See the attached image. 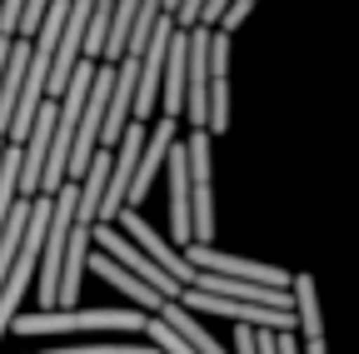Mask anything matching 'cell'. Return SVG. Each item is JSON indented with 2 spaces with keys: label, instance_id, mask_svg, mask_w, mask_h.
Here are the masks:
<instances>
[{
  "label": "cell",
  "instance_id": "cell-1",
  "mask_svg": "<svg viewBox=\"0 0 359 354\" xmlns=\"http://www.w3.org/2000/svg\"><path fill=\"white\" fill-rule=\"evenodd\" d=\"M15 334L45 339V334H145V309H80V304H55V309H35V315L11 320Z\"/></svg>",
  "mask_w": 359,
  "mask_h": 354
},
{
  "label": "cell",
  "instance_id": "cell-2",
  "mask_svg": "<svg viewBox=\"0 0 359 354\" xmlns=\"http://www.w3.org/2000/svg\"><path fill=\"white\" fill-rule=\"evenodd\" d=\"M95 245H100V250H105L110 259H120L130 275H140V280H145L150 290H160L165 299H180V294L190 290V285H180V280H175L170 270H160V264H155V259H150V254H145L140 245H135V240H130V235H125L120 225H95Z\"/></svg>",
  "mask_w": 359,
  "mask_h": 354
},
{
  "label": "cell",
  "instance_id": "cell-3",
  "mask_svg": "<svg viewBox=\"0 0 359 354\" xmlns=\"http://www.w3.org/2000/svg\"><path fill=\"white\" fill-rule=\"evenodd\" d=\"M170 35H175V15L165 11V15L150 25L145 46H140V80H135V115H130V120H150V115H155L160 80H165V55H170Z\"/></svg>",
  "mask_w": 359,
  "mask_h": 354
},
{
  "label": "cell",
  "instance_id": "cell-4",
  "mask_svg": "<svg viewBox=\"0 0 359 354\" xmlns=\"http://www.w3.org/2000/svg\"><path fill=\"white\" fill-rule=\"evenodd\" d=\"M180 304L195 315H219L235 325H255V329H294V309H269V304H245V299H224V294H205V290H185Z\"/></svg>",
  "mask_w": 359,
  "mask_h": 354
},
{
  "label": "cell",
  "instance_id": "cell-5",
  "mask_svg": "<svg viewBox=\"0 0 359 354\" xmlns=\"http://www.w3.org/2000/svg\"><path fill=\"white\" fill-rule=\"evenodd\" d=\"M190 150V225L195 240L190 245H210L215 240V190H210V130H195L185 140Z\"/></svg>",
  "mask_w": 359,
  "mask_h": 354
},
{
  "label": "cell",
  "instance_id": "cell-6",
  "mask_svg": "<svg viewBox=\"0 0 359 354\" xmlns=\"http://www.w3.org/2000/svg\"><path fill=\"white\" fill-rule=\"evenodd\" d=\"M210 35L215 25H190V60H185V115L195 130L210 125Z\"/></svg>",
  "mask_w": 359,
  "mask_h": 354
},
{
  "label": "cell",
  "instance_id": "cell-7",
  "mask_svg": "<svg viewBox=\"0 0 359 354\" xmlns=\"http://www.w3.org/2000/svg\"><path fill=\"white\" fill-rule=\"evenodd\" d=\"M115 225H120V230H125L135 245H140V250H145V254L160 264V270H170L180 285H195V275H200V270L190 264V254H185V250H175V245H165V235H160L155 225H145V219L135 215V205H125V210H120V219H115Z\"/></svg>",
  "mask_w": 359,
  "mask_h": 354
},
{
  "label": "cell",
  "instance_id": "cell-8",
  "mask_svg": "<svg viewBox=\"0 0 359 354\" xmlns=\"http://www.w3.org/2000/svg\"><path fill=\"white\" fill-rule=\"evenodd\" d=\"M170 145H175V115H160V120L145 130V150H140V165H135V180H130L125 205H140V200L150 195V185H155V175H160Z\"/></svg>",
  "mask_w": 359,
  "mask_h": 354
},
{
  "label": "cell",
  "instance_id": "cell-9",
  "mask_svg": "<svg viewBox=\"0 0 359 354\" xmlns=\"http://www.w3.org/2000/svg\"><path fill=\"white\" fill-rule=\"evenodd\" d=\"M165 170H170V235H175V245H190L195 240V225H190V150L170 145Z\"/></svg>",
  "mask_w": 359,
  "mask_h": 354
},
{
  "label": "cell",
  "instance_id": "cell-10",
  "mask_svg": "<svg viewBox=\"0 0 359 354\" xmlns=\"http://www.w3.org/2000/svg\"><path fill=\"white\" fill-rule=\"evenodd\" d=\"M195 290L224 294V299H245V304H269V309H294V294H290V290L255 285V280H235V275H215V270H200V275H195Z\"/></svg>",
  "mask_w": 359,
  "mask_h": 354
},
{
  "label": "cell",
  "instance_id": "cell-11",
  "mask_svg": "<svg viewBox=\"0 0 359 354\" xmlns=\"http://www.w3.org/2000/svg\"><path fill=\"white\" fill-rule=\"evenodd\" d=\"M85 270H95V275H100L110 290H120V294H125L135 309H145V315H155V309L165 304V294H160V290H150L140 275H130L125 264H120V259H110L105 250H90V264H85Z\"/></svg>",
  "mask_w": 359,
  "mask_h": 354
},
{
  "label": "cell",
  "instance_id": "cell-12",
  "mask_svg": "<svg viewBox=\"0 0 359 354\" xmlns=\"http://www.w3.org/2000/svg\"><path fill=\"white\" fill-rule=\"evenodd\" d=\"M185 60H190V30L175 25L170 55H165V80H160V90H165V115H180V110H185Z\"/></svg>",
  "mask_w": 359,
  "mask_h": 354
},
{
  "label": "cell",
  "instance_id": "cell-13",
  "mask_svg": "<svg viewBox=\"0 0 359 354\" xmlns=\"http://www.w3.org/2000/svg\"><path fill=\"white\" fill-rule=\"evenodd\" d=\"M290 294H294V325L304 329V344L325 339V320H320V294H314V280H309V275H294V280H290Z\"/></svg>",
  "mask_w": 359,
  "mask_h": 354
},
{
  "label": "cell",
  "instance_id": "cell-14",
  "mask_svg": "<svg viewBox=\"0 0 359 354\" xmlns=\"http://www.w3.org/2000/svg\"><path fill=\"white\" fill-rule=\"evenodd\" d=\"M250 11H255V0H230V11L219 15V30H230V35H235V30L245 25V15H250Z\"/></svg>",
  "mask_w": 359,
  "mask_h": 354
},
{
  "label": "cell",
  "instance_id": "cell-15",
  "mask_svg": "<svg viewBox=\"0 0 359 354\" xmlns=\"http://www.w3.org/2000/svg\"><path fill=\"white\" fill-rule=\"evenodd\" d=\"M200 11H205V0H180V6H175V25L190 30V25L200 20Z\"/></svg>",
  "mask_w": 359,
  "mask_h": 354
},
{
  "label": "cell",
  "instance_id": "cell-16",
  "mask_svg": "<svg viewBox=\"0 0 359 354\" xmlns=\"http://www.w3.org/2000/svg\"><path fill=\"white\" fill-rule=\"evenodd\" d=\"M235 354H259V344H255V325H235Z\"/></svg>",
  "mask_w": 359,
  "mask_h": 354
},
{
  "label": "cell",
  "instance_id": "cell-17",
  "mask_svg": "<svg viewBox=\"0 0 359 354\" xmlns=\"http://www.w3.org/2000/svg\"><path fill=\"white\" fill-rule=\"evenodd\" d=\"M230 11V0H205V11H200V20L195 25H219V15Z\"/></svg>",
  "mask_w": 359,
  "mask_h": 354
}]
</instances>
